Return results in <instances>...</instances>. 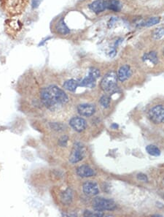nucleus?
Listing matches in <instances>:
<instances>
[{"mask_svg": "<svg viewBox=\"0 0 164 217\" xmlns=\"http://www.w3.org/2000/svg\"><path fill=\"white\" fill-rule=\"evenodd\" d=\"M153 37L154 40H158L164 37V28H159L155 30L153 34Z\"/></svg>", "mask_w": 164, "mask_h": 217, "instance_id": "obj_22", "label": "nucleus"}, {"mask_svg": "<svg viewBox=\"0 0 164 217\" xmlns=\"http://www.w3.org/2000/svg\"><path fill=\"white\" fill-rule=\"evenodd\" d=\"M72 200V192L70 189H67L63 194H61V200L64 204H69Z\"/></svg>", "mask_w": 164, "mask_h": 217, "instance_id": "obj_18", "label": "nucleus"}, {"mask_svg": "<svg viewBox=\"0 0 164 217\" xmlns=\"http://www.w3.org/2000/svg\"><path fill=\"white\" fill-rule=\"evenodd\" d=\"M89 9L95 13L99 14L106 10L105 0H96L95 2L90 4L88 6Z\"/></svg>", "mask_w": 164, "mask_h": 217, "instance_id": "obj_13", "label": "nucleus"}, {"mask_svg": "<svg viewBox=\"0 0 164 217\" xmlns=\"http://www.w3.org/2000/svg\"><path fill=\"white\" fill-rule=\"evenodd\" d=\"M96 212H91L90 211H85V213H84V216H104L103 213L100 212V211H95Z\"/></svg>", "mask_w": 164, "mask_h": 217, "instance_id": "obj_25", "label": "nucleus"}, {"mask_svg": "<svg viewBox=\"0 0 164 217\" xmlns=\"http://www.w3.org/2000/svg\"><path fill=\"white\" fill-rule=\"evenodd\" d=\"M77 174L81 178H88L95 176L96 172L88 165H81L77 169Z\"/></svg>", "mask_w": 164, "mask_h": 217, "instance_id": "obj_11", "label": "nucleus"}, {"mask_svg": "<svg viewBox=\"0 0 164 217\" xmlns=\"http://www.w3.org/2000/svg\"><path fill=\"white\" fill-rule=\"evenodd\" d=\"M6 24H7V28H6L7 32H8L9 30L10 31L9 33L10 35H14V34L18 33L19 31H21L22 27H23L21 22L18 19H15V17L12 18V19L7 20Z\"/></svg>", "mask_w": 164, "mask_h": 217, "instance_id": "obj_7", "label": "nucleus"}, {"mask_svg": "<svg viewBox=\"0 0 164 217\" xmlns=\"http://www.w3.org/2000/svg\"><path fill=\"white\" fill-rule=\"evenodd\" d=\"M50 126H51V127L53 130H56V131H62L65 127V126H64L63 124L60 123H51Z\"/></svg>", "mask_w": 164, "mask_h": 217, "instance_id": "obj_24", "label": "nucleus"}, {"mask_svg": "<svg viewBox=\"0 0 164 217\" xmlns=\"http://www.w3.org/2000/svg\"><path fill=\"white\" fill-rule=\"evenodd\" d=\"M40 96L45 107L52 111L59 109L69 100L64 91L56 86H50L44 88L41 91Z\"/></svg>", "mask_w": 164, "mask_h": 217, "instance_id": "obj_1", "label": "nucleus"}, {"mask_svg": "<svg viewBox=\"0 0 164 217\" xmlns=\"http://www.w3.org/2000/svg\"><path fill=\"white\" fill-rule=\"evenodd\" d=\"M112 127L114 128V129H117V127H118V125H117V124H113V125H112Z\"/></svg>", "mask_w": 164, "mask_h": 217, "instance_id": "obj_29", "label": "nucleus"}, {"mask_svg": "<svg viewBox=\"0 0 164 217\" xmlns=\"http://www.w3.org/2000/svg\"><path fill=\"white\" fill-rule=\"evenodd\" d=\"M55 29L57 33H59L61 35H68L70 32V30L69 29V28L67 27V26L66 25L65 22L64 21L63 19H61L57 22L55 26Z\"/></svg>", "mask_w": 164, "mask_h": 217, "instance_id": "obj_15", "label": "nucleus"}, {"mask_svg": "<svg viewBox=\"0 0 164 217\" xmlns=\"http://www.w3.org/2000/svg\"><path fill=\"white\" fill-rule=\"evenodd\" d=\"M84 155H85V152L83 149V146L80 143H76L69 156L70 162L72 164L77 163L83 160Z\"/></svg>", "mask_w": 164, "mask_h": 217, "instance_id": "obj_6", "label": "nucleus"}, {"mask_svg": "<svg viewBox=\"0 0 164 217\" xmlns=\"http://www.w3.org/2000/svg\"><path fill=\"white\" fill-rule=\"evenodd\" d=\"M29 0H0L4 11L11 18L17 17L25 11Z\"/></svg>", "mask_w": 164, "mask_h": 217, "instance_id": "obj_2", "label": "nucleus"}, {"mask_svg": "<svg viewBox=\"0 0 164 217\" xmlns=\"http://www.w3.org/2000/svg\"><path fill=\"white\" fill-rule=\"evenodd\" d=\"M160 21H161V19H160L159 17L150 18V19H147V21L141 23V26H143V27H152V26H154L155 25V24L158 23Z\"/></svg>", "mask_w": 164, "mask_h": 217, "instance_id": "obj_21", "label": "nucleus"}, {"mask_svg": "<svg viewBox=\"0 0 164 217\" xmlns=\"http://www.w3.org/2000/svg\"><path fill=\"white\" fill-rule=\"evenodd\" d=\"M63 86L65 89L68 90V91H75L78 86H79V82L74 79L68 80L64 82Z\"/></svg>", "mask_w": 164, "mask_h": 217, "instance_id": "obj_17", "label": "nucleus"}, {"mask_svg": "<svg viewBox=\"0 0 164 217\" xmlns=\"http://www.w3.org/2000/svg\"><path fill=\"white\" fill-rule=\"evenodd\" d=\"M40 3V0H33L32 1V8H37L39 5Z\"/></svg>", "mask_w": 164, "mask_h": 217, "instance_id": "obj_28", "label": "nucleus"}, {"mask_svg": "<svg viewBox=\"0 0 164 217\" xmlns=\"http://www.w3.org/2000/svg\"><path fill=\"white\" fill-rule=\"evenodd\" d=\"M163 54L164 55V48H163Z\"/></svg>", "mask_w": 164, "mask_h": 217, "instance_id": "obj_30", "label": "nucleus"}, {"mask_svg": "<svg viewBox=\"0 0 164 217\" xmlns=\"http://www.w3.org/2000/svg\"><path fill=\"white\" fill-rule=\"evenodd\" d=\"M149 117L153 123H164V107L157 105L152 108L149 112Z\"/></svg>", "mask_w": 164, "mask_h": 217, "instance_id": "obj_5", "label": "nucleus"}, {"mask_svg": "<svg viewBox=\"0 0 164 217\" xmlns=\"http://www.w3.org/2000/svg\"><path fill=\"white\" fill-rule=\"evenodd\" d=\"M83 192L88 196L93 197L99 194V191L98 185L95 182L88 181L83 184Z\"/></svg>", "mask_w": 164, "mask_h": 217, "instance_id": "obj_9", "label": "nucleus"}, {"mask_svg": "<svg viewBox=\"0 0 164 217\" xmlns=\"http://www.w3.org/2000/svg\"><path fill=\"white\" fill-rule=\"evenodd\" d=\"M143 61H147L149 60L150 62H151L152 63L154 64H156L158 62V55L155 51L150 52L148 53H145L143 56Z\"/></svg>", "mask_w": 164, "mask_h": 217, "instance_id": "obj_19", "label": "nucleus"}, {"mask_svg": "<svg viewBox=\"0 0 164 217\" xmlns=\"http://www.w3.org/2000/svg\"><path fill=\"white\" fill-rule=\"evenodd\" d=\"M77 111L83 116H91L95 113L96 108L94 104H81L77 107Z\"/></svg>", "mask_w": 164, "mask_h": 217, "instance_id": "obj_10", "label": "nucleus"}, {"mask_svg": "<svg viewBox=\"0 0 164 217\" xmlns=\"http://www.w3.org/2000/svg\"><path fill=\"white\" fill-rule=\"evenodd\" d=\"M96 80V79L95 78H93V76L88 74V76H86L85 78H83L80 82H79V86L93 88L95 86Z\"/></svg>", "mask_w": 164, "mask_h": 217, "instance_id": "obj_16", "label": "nucleus"}, {"mask_svg": "<svg viewBox=\"0 0 164 217\" xmlns=\"http://www.w3.org/2000/svg\"><path fill=\"white\" fill-rule=\"evenodd\" d=\"M67 141H68V137L66 135L62 136L61 138L59 140V145L60 146H61V147H65V146H67Z\"/></svg>", "mask_w": 164, "mask_h": 217, "instance_id": "obj_26", "label": "nucleus"}, {"mask_svg": "<svg viewBox=\"0 0 164 217\" xmlns=\"http://www.w3.org/2000/svg\"><path fill=\"white\" fill-rule=\"evenodd\" d=\"M70 126L72 127L75 131L81 132L85 130L87 126L86 121L80 117H74L70 120Z\"/></svg>", "mask_w": 164, "mask_h": 217, "instance_id": "obj_8", "label": "nucleus"}, {"mask_svg": "<svg viewBox=\"0 0 164 217\" xmlns=\"http://www.w3.org/2000/svg\"><path fill=\"white\" fill-rule=\"evenodd\" d=\"M146 151L149 154L152 156H159L161 154V151L157 146H153V145H149L146 147Z\"/></svg>", "mask_w": 164, "mask_h": 217, "instance_id": "obj_20", "label": "nucleus"}, {"mask_svg": "<svg viewBox=\"0 0 164 217\" xmlns=\"http://www.w3.org/2000/svg\"><path fill=\"white\" fill-rule=\"evenodd\" d=\"M99 102L102 107L107 108L109 107V104H110V98L107 95H104L101 97V99L99 100Z\"/></svg>", "mask_w": 164, "mask_h": 217, "instance_id": "obj_23", "label": "nucleus"}, {"mask_svg": "<svg viewBox=\"0 0 164 217\" xmlns=\"http://www.w3.org/2000/svg\"><path fill=\"white\" fill-rule=\"evenodd\" d=\"M93 207L96 211H113L116 208V205L113 200L102 198H96L93 201Z\"/></svg>", "mask_w": 164, "mask_h": 217, "instance_id": "obj_4", "label": "nucleus"}, {"mask_svg": "<svg viewBox=\"0 0 164 217\" xmlns=\"http://www.w3.org/2000/svg\"><path fill=\"white\" fill-rule=\"evenodd\" d=\"M106 9L114 12H119L121 10V4L118 0H105Z\"/></svg>", "mask_w": 164, "mask_h": 217, "instance_id": "obj_14", "label": "nucleus"}, {"mask_svg": "<svg viewBox=\"0 0 164 217\" xmlns=\"http://www.w3.org/2000/svg\"><path fill=\"white\" fill-rule=\"evenodd\" d=\"M131 75V70L129 65H123L120 68L117 72V79L121 82H124L125 80L129 79V78Z\"/></svg>", "mask_w": 164, "mask_h": 217, "instance_id": "obj_12", "label": "nucleus"}, {"mask_svg": "<svg viewBox=\"0 0 164 217\" xmlns=\"http://www.w3.org/2000/svg\"><path fill=\"white\" fill-rule=\"evenodd\" d=\"M137 179L139 181H144V182H147L148 181V178L146 175L143 174V173H139L137 175Z\"/></svg>", "mask_w": 164, "mask_h": 217, "instance_id": "obj_27", "label": "nucleus"}, {"mask_svg": "<svg viewBox=\"0 0 164 217\" xmlns=\"http://www.w3.org/2000/svg\"><path fill=\"white\" fill-rule=\"evenodd\" d=\"M117 74L115 72H109L104 76L100 83V86L105 91H113L117 88Z\"/></svg>", "mask_w": 164, "mask_h": 217, "instance_id": "obj_3", "label": "nucleus"}]
</instances>
